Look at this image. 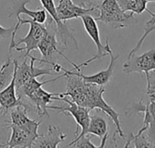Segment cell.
I'll use <instances>...</instances> for the list:
<instances>
[{
    "instance_id": "9c48e42d",
    "label": "cell",
    "mask_w": 155,
    "mask_h": 148,
    "mask_svg": "<svg viewBox=\"0 0 155 148\" xmlns=\"http://www.w3.org/2000/svg\"><path fill=\"white\" fill-rule=\"evenodd\" d=\"M123 70L126 74L131 73H145L147 87L151 84L150 72L155 71V49L149 50L142 55H132L127 58V61L124 64Z\"/></svg>"
},
{
    "instance_id": "ffe728a7",
    "label": "cell",
    "mask_w": 155,
    "mask_h": 148,
    "mask_svg": "<svg viewBox=\"0 0 155 148\" xmlns=\"http://www.w3.org/2000/svg\"><path fill=\"white\" fill-rule=\"evenodd\" d=\"M17 64L16 59L11 60V57L8 56L7 61L0 67V90L5 89L12 80Z\"/></svg>"
},
{
    "instance_id": "5bb4252c",
    "label": "cell",
    "mask_w": 155,
    "mask_h": 148,
    "mask_svg": "<svg viewBox=\"0 0 155 148\" xmlns=\"http://www.w3.org/2000/svg\"><path fill=\"white\" fill-rule=\"evenodd\" d=\"M18 65V64H17ZM16 65V67H17ZM16 70V68H15ZM15 70L14 72V76L10 83L2 90H0V110L3 115L7 116L10 110L17 106H23L25 108V103L18 98L15 88ZM27 110V109H26ZM28 112V111H27Z\"/></svg>"
},
{
    "instance_id": "30bf717a",
    "label": "cell",
    "mask_w": 155,
    "mask_h": 148,
    "mask_svg": "<svg viewBox=\"0 0 155 148\" xmlns=\"http://www.w3.org/2000/svg\"><path fill=\"white\" fill-rule=\"evenodd\" d=\"M40 2L44 9L56 24V36L60 45L64 48H67L69 44H74L75 48L78 49V43L74 37V30L59 19L54 0H40Z\"/></svg>"
},
{
    "instance_id": "52a82bcc",
    "label": "cell",
    "mask_w": 155,
    "mask_h": 148,
    "mask_svg": "<svg viewBox=\"0 0 155 148\" xmlns=\"http://www.w3.org/2000/svg\"><path fill=\"white\" fill-rule=\"evenodd\" d=\"M28 112H35L40 118L49 117L48 114V104L54 100H60L58 93H50L45 90L42 87L21 99Z\"/></svg>"
},
{
    "instance_id": "603a6c76",
    "label": "cell",
    "mask_w": 155,
    "mask_h": 148,
    "mask_svg": "<svg viewBox=\"0 0 155 148\" xmlns=\"http://www.w3.org/2000/svg\"><path fill=\"white\" fill-rule=\"evenodd\" d=\"M7 116L3 115L0 110V147H5L8 138V130H10L8 118H5Z\"/></svg>"
},
{
    "instance_id": "83f0119b",
    "label": "cell",
    "mask_w": 155,
    "mask_h": 148,
    "mask_svg": "<svg viewBox=\"0 0 155 148\" xmlns=\"http://www.w3.org/2000/svg\"><path fill=\"white\" fill-rule=\"evenodd\" d=\"M85 1L89 4L90 6H94L95 3H99L100 4L103 0H85Z\"/></svg>"
},
{
    "instance_id": "9a60e30c",
    "label": "cell",
    "mask_w": 155,
    "mask_h": 148,
    "mask_svg": "<svg viewBox=\"0 0 155 148\" xmlns=\"http://www.w3.org/2000/svg\"><path fill=\"white\" fill-rule=\"evenodd\" d=\"M31 0H13L11 6L9 7L8 17L16 19L20 18V14H24L28 15L33 21L37 22L39 24H45L47 19V12L45 9L38 10H29L26 8V4Z\"/></svg>"
},
{
    "instance_id": "7c38bea8",
    "label": "cell",
    "mask_w": 155,
    "mask_h": 148,
    "mask_svg": "<svg viewBox=\"0 0 155 148\" xmlns=\"http://www.w3.org/2000/svg\"><path fill=\"white\" fill-rule=\"evenodd\" d=\"M56 12L59 19L63 22L74 18H79L86 14H92L93 16L94 14H96L97 16L99 14L97 5H94L92 7H83L74 4L72 0H60L58 5L56 6Z\"/></svg>"
},
{
    "instance_id": "7a4b0ae2",
    "label": "cell",
    "mask_w": 155,
    "mask_h": 148,
    "mask_svg": "<svg viewBox=\"0 0 155 148\" xmlns=\"http://www.w3.org/2000/svg\"><path fill=\"white\" fill-rule=\"evenodd\" d=\"M45 33V24H39L32 19L18 18L11 35L9 51L13 49L17 52L25 51V58L27 59L32 51L38 50V44Z\"/></svg>"
},
{
    "instance_id": "d4e9b609",
    "label": "cell",
    "mask_w": 155,
    "mask_h": 148,
    "mask_svg": "<svg viewBox=\"0 0 155 148\" xmlns=\"http://www.w3.org/2000/svg\"><path fill=\"white\" fill-rule=\"evenodd\" d=\"M15 29V24L10 28H4L0 25V39L6 38L7 36H11Z\"/></svg>"
},
{
    "instance_id": "6da1fadb",
    "label": "cell",
    "mask_w": 155,
    "mask_h": 148,
    "mask_svg": "<svg viewBox=\"0 0 155 148\" xmlns=\"http://www.w3.org/2000/svg\"><path fill=\"white\" fill-rule=\"evenodd\" d=\"M63 71H64V77L66 79V91L59 93V97H69L72 101L79 106L84 107L90 110L99 109L105 113L114 124L116 133H118L120 137L124 139L125 137L121 127L119 113L116 112L103 97L105 92L104 86L86 82L77 75L74 70L67 71L63 69Z\"/></svg>"
},
{
    "instance_id": "f1b7e54d",
    "label": "cell",
    "mask_w": 155,
    "mask_h": 148,
    "mask_svg": "<svg viewBox=\"0 0 155 148\" xmlns=\"http://www.w3.org/2000/svg\"><path fill=\"white\" fill-rule=\"evenodd\" d=\"M148 2H155V0H147Z\"/></svg>"
},
{
    "instance_id": "8992f818",
    "label": "cell",
    "mask_w": 155,
    "mask_h": 148,
    "mask_svg": "<svg viewBox=\"0 0 155 148\" xmlns=\"http://www.w3.org/2000/svg\"><path fill=\"white\" fill-rule=\"evenodd\" d=\"M60 101H63L66 104V106L56 107V106H48V109L56 110L57 113H63L66 116H71L75 120L77 124V128L75 130L76 138H79L87 134V129L90 122V113L91 110L79 106L75 102L68 99L66 97H60Z\"/></svg>"
},
{
    "instance_id": "4316f807",
    "label": "cell",
    "mask_w": 155,
    "mask_h": 148,
    "mask_svg": "<svg viewBox=\"0 0 155 148\" xmlns=\"http://www.w3.org/2000/svg\"><path fill=\"white\" fill-rule=\"evenodd\" d=\"M74 4L80 5V6H83V7H92L89 5V4L85 1V0H72Z\"/></svg>"
},
{
    "instance_id": "ac0fdd59",
    "label": "cell",
    "mask_w": 155,
    "mask_h": 148,
    "mask_svg": "<svg viewBox=\"0 0 155 148\" xmlns=\"http://www.w3.org/2000/svg\"><path fill=\"white\" fill-rule=\"evenodd\" d=\"M66 138V135L64 134L61 129L55 126H49L47 133L45 135L40 134L37 139L35 141L33 147L57 148L59 144L64 142Z\"/></svg>"
},
{
    "instance_id": "4fadbf2b",
    "label": "cell",
    "mask_w": 155,
    "mask_h": 148,
    "mask_svg": "<svg viewBox=\"0 0 155 148\" xmlns=\"http://www.w3.org/2000/svg\"><path fill=\"white\" fill-rule=\"evenodd\" d=\"M8 125L11 130V135L6 141L5 147L31 148L33 147L35 141L40 136L39 133H35L12 124Z\"/></svg>"
},
{
    "instance_id": "cb8c5ba5",
    "label": "cell",
    "mask_w": 155,
    "mask_h": 148,
    "mask_svg": "<svg viewBox=\"0 0 155 148\" xmlns=\"http://www.w3.org/2000/svg\"><path fill=\"white\" fill-rule=\"evenodd\" d=\"M84 147V148H96L97 146L94 145L91 142V137L90 135L86 134L79 138H74L69 145H67L66 147Z\"/></svg>"
},
{
    "instance_id": "8fae6325",
    "label": "cell",
    "mask_w": 155,
    "mask_h": 148,
    "mask_svg": "<svg viewBox=\"0 0 155 148\" xmlns=\"http://www.w3.org/2000/svg\"><path fill=\"white\" fill-rule=\"evenodd\" d=\"M27 58H29L30 64H27L26 58H25L24 61L22 64H18L15 70V88L18 90L21 86H23L25 82L28 80L37 78L40 76H45V75H52L54 72V69L52 68H39V67H35V57L32 55H29Z\"/></svg>"
},
{
    "instance_id": "ba28073f",
    "label": "cell",
    "mask_w": 155,
    "mask_h": 148,
    "mask_svg": "<svg viewBox=\"0 0 155 148\" xmlns=\"http://www.w3.org/2000/svg\"><path fill=\"white\" fill-rule=\"evenodd\" d=\"M80 18L83 21L84 27L87 34L91 37V39L93 40V42L94 43V44L97 48V53L94 57H92L91 59H89V60L85 61L84 62L81 63L80 65H78L79 68H82L84 66L88 65L94 60H102L104 56L109 55V52H112V50H111V47L109 44L108 37L106 38L105 45L102 43L101 38H100V32H99V28H98L95 18L92 14H84Z\"/></svg>"
},
{
    "instance_id": "277c9868",
    "label": "cell",
    "mask_w": 155,
    "mask_h": 148,
    "mask_svg": "<svg viewBox=\"0 0 155 148\" xmlns=\"http://www.w3.org/2000/svg\"><path fill=\"white\" fill-rule=\"evenodd\" d=\"M97 6L99 14L95 20L104 23L113 29L124 28L137 23L134 17V14L124 11L117 0H103Z\"/></svg>"
},
{
    "instance_id": "484cf974",
    "label": "cell",
    "mask_w": 155,
    "mask_h": 148,
    "mask_svg": "<svg viewBox=\"0 0 155 148\" xmlns=\"http://www.w3.org/2000/svg\"><path fill=\"white\" fill-rule=\"evenodd\" d=\"M147 95L150 98V100L155 101V84H150L147 87Z\"/></svg>"
},
{
    "instance_id": "d6986e66",
    "label": "cell",
    "mask_w": 155,
    "mask_h": 148,
    "mask_svg": "<svg viewBox=\"0 0 155 148\" xmlns=\"http://www.w3.org/2000/svg\"><path fill=\"white\" fill-rule=\"evenodd\" d=\"M108 129H109V126L104 117L96 111L94 113H92L91 110L90 122L87 129V134L91 136H96L102 139L106 135H109Z\"/></svg>"
},
{
    "instance_id": "5b68a950",
    "label": "cell",
    "mask_w": 155,
    "mask_h": 148,
    "mask_svg": "<svg viewBox=\"0 0 155 148\" xmlns=\"http://www.w3.org/2000/svg\"><path fill=\"white\" fill-rule=\"evenodd\" d=\"M138 114L143 116V123L137 134H143L153 147H155V101L150 100L145 105L142 99L139 102L131 104L125 110V115L129 117Z\"/></svg>"
},
{
    "instance_id": "e0dca14e",
    "label": "cell",
    "mask_w": 155,
    "mask_h": 148,
    "mask_svg": "<svg viewBox=\"0 0 155 148\" xmlns=\"http://www.w3.org/2000/svg\"><path fill=\"white\" fill-rule=\"evenodd\" d=\"M109 56H110L111 60H110V63L108 65V68L106 70H104V71H102L100 72H97L95 74H93V75H84L82 72L81 69L80 70H74V69H73V70L77 73V75H79L86 82L94 83V84L101 85V86H105L111 80V79H112V77L114 75V69H115V66H116L117 60L120 57V55L114 56L113 54V52H109Z\"/></svg>"
},
{
    "instance_id": "44dd1931",
    "label": "cell",
    "mask_w": 155,
    "mask_h": 148,
    "mask_svg": "<svg viewBox=\"0 0 155 148\" xmlns=\"http://www.w3.org/2000/svg\"><path fill=\"white\" fill-rule=\"evenodd\" d=\"M121 8L128 12L130 11L131 13L140 14L143 13L144 11H147V0H117Z\"/></svg>"
},
{
    "instance_id": "2e32d148",
    "label": "cell",
    "mask_w": 155,
    "mask_h": 148,
    "mask_svg": "<svg viewBox=\"0 0 155 148\" xmlns=\"http://www.w3.org/2000/svg\"><path fill=\"white\" fill-rule=\"evenodd\" d=\"M27 110L23 106H17L14 108L7 115L8 124L17 126L19 128L27 129L29 131L38 133V128L41 124V121H36L30 119L27 117Z\"/></svg>"
},
{
    "instance_id": "7402d4cb",
    "label": "cell",
    "mask_w": 155,
    "mask_h": 148,
    "mask_svg": "<svg viewBox=\"0 0 155 148\" xmlns=\"http://www.w3.org/2000/svg\"><path fill=\"white\" fill-rule=\"evenodd\" d=\"M146 12H148V13L151 14V19H150L149 21L146 22V24H145V25H144V33H143V36L139 39V41L137 42L136 45L133 48V50L128 53L127 58H129V57H131L132 55L135 54V53L140 50V48L142 47V45H143L144 40L146 39V37H147L152 32H153L155 30V13L154 14L152 13L149 9H147Z\"/></svg>"
},
{
    "instance_id": "3957f363",
    "label": "cell",
    "mask_w": 155,
    "mask_h": 148,
    "mask_svg": "<svg viewBox=\"0 0 155 148\" xmlns=\"http://www.w3.org/2000/svg\"><path fill=\"white\" fill-rule=\"evenodd\" d=\"M45 33L38 44V50L40 51L43 59H37L35 57V60L39 62L48 63L54 69V71L56 72H60V71H63L64 68L61 65H59L52 61L54 53H57L58 55L64 57L70 64H73L74 62H72L65 56V54H64L60 51V49H59L60 43L57 40V36H56V24H55L54 20L49 14L47 15V19L45 23Z\"/></svg>"
}]
</instances>
